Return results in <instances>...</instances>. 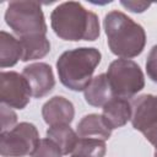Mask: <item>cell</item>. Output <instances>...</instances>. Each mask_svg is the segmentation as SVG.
<instances>
[{"label": "cell", "instance_id": "22", "mask_svg": "<svg viewBox=\"0 0 157 157\" xmlns=\"http://www.w3.org/2000/svg\"><path fill=\"white\" fill-rule=\"evenodd\" d=\"M153 157H157V151H155V153H153Z\"/></svg>", "mask_w": 157, "mask_h": 157}, {"label": "cell", "instance_id": "1", "mask_svg": "<svg viewBox=\"0 0 157 157\" xmlns=\"http://www.w3.org/2000/svg\"><path fill=\"white\" fill-rule=\"evenodd\" d=\"M50 26L63 40L93 42L101 34L98 16L77 1L59 4L50 13Z\"/></svg>", "mask_w": 157, "mask_h": 157}, {"label": "cell", "instance_id": "21", "mask_svg": "<svg viewBox=\"0 0 157 157\" xmlns=\"http://www.w3.org/2000/svg\"><path fill=\"white\" fill-rule=\"evenodd\" d=\"M120 4L124 7H126L129 11L135 12V13H141L151 6V4L142 2V1H120Z\"/></svg>", "mask_w": 157, "mask_h": 157}, {"label": "cell", "instance_id": "20", "mask_svg": "<svg viewBox=\"0 0 157 157\" xmlns=\"http://www.w3.org/2000/svg\"><path fill=\"white\" fill-rule=\"evenodd\" d=\"M141 134L146 137V140L152 144L157 151V117L153 118L148 124L147 126L141 131Z\"/></svg>", "mask_w": 157, "mask_h": 157}, {"label": "cell", "instance_id": "9", "mask_svg": "<svg viewBox=\"0 0 157 157\" xmlns=\"http://www.w3.org/2000/svg\"><path fill=\"white\" fill-rule=\"evenodd\" d=\"M42 117L49 126L70 125L75 117V107L63 96H54L42 107Z\"/></svg>", "mask_w": 157, "mask_h": 157}, {"label": "cell", "instance_id": "7", "mask_svg": "<svg viewBox=\"0 0 157 157\" xmlns=\"http://www.w3.org/2000/svg\"><path fill=\"white\" fill-rule=\"evenodd\" d=\"M31 87L22 74L16 71H1L0 74V101L10 108L23 109L29 103Z\"/></svg>", "mask_w": 157, "mask_h": 157}, {"label": "cell", "instance_id": "12", "mask_svg": "<svg viewBox=\"0 0 157 157\" xmlns=\"http://www.w3.org/2000/svg\"><path fill=\"white\" fill-rule=\"evenodd\" d=\"M85 101L92 107H104L114 96L105 74L94 76L83 91Z\"/></svg>", "mask_w": 157, "mask_h": 157}, {"label": "cell", "instance_id": "4", "mask_svg": "<svg viewBox=\"0 0 157 157\" xmlns=\"http://www.w3.org/2000/svg\"><path fill=\"white\" fill-rule=\"evenodd\" d=\"M5 22L20 37L45 34L47 23L37 1H11L5 11Z\"/></svg>", "mask_w": 157, "mask_h": 157}, {"label": "cell", "instance_id": "10", "mask_svg": "<svg viewBox=\"0 0 157 157\" xmlns=\"http://www.w3.org/2000/svg\"><path fill=\"white\" fill-rule=\"evenodd\" d=\"M102 117L112 130L121 128L131 119V102L126 98L113 97L104 104Z\"/></svg>", "mask_w": 157, "mask_h": 157}, {"label": "cell", "instance_id": "3", "mask_svg": "<svg viewBox=\"0 0 157 157\" xmlns=\"http://www.w3.org/2000/svg\"><path fill=\"white\" fill-rule=\"evenodd\" d=\"M101 59V52L93 47H81L64 52L56 60L60 82L71 91H85L93 78L92 75Z\"/></svg>", "mask_w": 157, "mask_h": 157}, {"label": "cell", "instance_id": "5", "mask_svg": "<svg viewBox=\"0 0 157 157\" xmlns=\"http://www.w3.org/2000/svg\"><path fill=\"white\" fill-rule=\"evenodd\" d=\"M105 75L114 97L129 99L145 87L141 67L130 59H115L110 63Z\"/></svg>", "mask_w": 157, "mask_h": 157}, {"label": "cell", "instance_id": "8", "mask_svg": "<svg viewBox=\"0 0 157 157\" xmlns=\"http://www.w3.org/2000/svg\"><path fill=\"white\" fill-rule=\"evenodd\" d=\"M22 75L27 80L32 97L42 98L49 94L55 86V77L53 69L47 63H33L23 67Z\"/></svg>", "mask_w": 157, "mask_h": 157}, {"label": "cell", "instance_id": "16", "mask_svg": "<svg viewBox=\"0 0 157 157\" xmlns=\"http://www.w3.org/2000/svg\"><path fill=\"white\" fill-rule=\"evenodd\" d=\"M105 142L97 139H80L70 157H104Z\"/></svg>", "mask_w": 157, "mask_h": 157}, {"label": "cell", "instance_id": "17", "mask_svg": "<svg viewBox=\"0 0 157 157\" xmlns=\"http://www.w3.org/2000/svg\"><path fill=\"white\" fill-rule=\"evenodd\" d=\"M60 147L50 139H40L38 146L31 155V157H63Z\"/></svg>", "mask_w": 157, "mask_h": 157}, {"label": "cell", "instance_id": "2", "mask_svg": "<svg viewBox=\"0 0 157 157\" xmlns=\"http://www.w3.org/2000/svg\"><path fill=\"white\" fill-rule=\"evenodd\" d=\"M103 27L110 52L120 59L140 55L146 45V32L121 11H109L103 20Z\"/></svg>", "mask_w": 157, "mask_h": 157}, {"label": "cell", "instance_id": "15", "mask_svg": "<svg viewBox=\"0 0 157 157\" xmlns=\"http://www.w3.org/2000/svg\"><path fill=\"white\" fill-rule=\"evenodd\" d=\"M47 137L53 140L61 150L63 155L72 153L80 137L76 131H74L70 125H56L49 126L47 130Z\"/></svg>", "mask_w": 157, "mask_h": 157}, {"label": "cell", "instance_id": "11", "mask_svg": "<svg viewBox=\"0 0 157 157\" xmlns=\"http://www.w3.org/2000/svg\"><path fill=\"white\" fill-rule=\"evenodd\" d=\"M112 129L105 124L102 114H87L76 126V132L80 139H97L108 140L112 135Z\"/></svg>", "mask_w": 157, "mask_h": 157}, {"label": "cell", "instance_id": "14", "mask_svg": "<svg viewBox=\"0 0 157 157\" xmlns=\"http://www.w3.org/2000/svg\"><path fill=\"white\" fill-rule=\"evenodd\" d=\"M22 58V47L17 38L12 34L0 32V67H11Z\"/></svg>", "mask_w": 157, "mask_h": 157}, {"label": "cell", "instance_id": "6", "mask_svg": "<svg viewBox=\"0 0 157 157\" xmlns=\"http://www.w3.org/2000/svg\"><path fill=\"white\" fill-rule=\"evenodd\" d=\"M39 132L34 124L22 121L0 135V155L2 157L31 156L39 144Z\"/></svg>", "mask_w": 157, "mask_h": 157}, {"label": "cell", "instance_id": "18", "mask_svg": "<svg viewBox=\"0 0 157 157\" xmlns=\"http://www.w3.org/2000/svg\"><path fill=\"white\" fill-rule=\"evenodd\" d=\"M17 114L7 105L1 104V132L9 131L17 124Z\"/></svg>", "mask_w": 157, "mask_h": 157}, {"label": "cell", "instance_id": "19", "mask_svg": "<svg viewBox=\"0 0 157 157\" xmlns=\"http://www.w3.org/2000/svg\"><path fill=\"white\" fill-rule=\"evenodd\" d=\"M146 72L147 76L157 83V44L153 45L148 53L146 60Z\"/></svg>", "mask_w": 157, "mask_h": 157}, {"label": "cell", "instance_id": "13", "mask_svg": "<svg viewBox=\"0 0 157 157\" xmlns=\"http://www.w3.org/2000/svg\"><path fill=\"white\" fill-rule=\"evenodd\" d=\"M22 47V61L44 58L50 52V42L45 34H33L18 38Z\"/></svg>", "mask_w": 157, "mask_h": 157}]
</instances>
